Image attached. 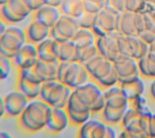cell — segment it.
<instances>
[{
	"label": "cell",
	"mask_w": 155,
	"mask_h": 138,
	"mask_svg": "<svg viewBox=\"0 0 155 138\" xmlns=\"http://www.w3.org/2000/svg\"><path fill=\"white\" fill-rule=\"evenodd\" d=\"M12 68L13 66L11 59L0 54V81H3L9 76Z\"/></svg>",
	"instance_id": "obj_34"
},
{
	"label": "cell",
	"mask_w": 155,
	"mask_h": 138,
	"mask_svg": "<svg viewBox=\"0 0 155 138\" xmlns=\"http://www.w3.org/2000/svg\"><path fill=\"white\" fill-rule=\"evenodd\" d=\"M150 50H151V51H154L155 52V43L153 44V45L150 46Z\"/></svg>",
	"instance_id": "obj_51"
},
{
	"label": "cell",
	"mask_w": 155,
	"mask_h": 138,
	"mask_svg": "<svg viewBox=\"0 0 155 138\" xmlns=\"http://www.w3.org/2000/svg\"><path fill=\"white\" fill-rule=\"evenodd\" d=\"M129 42V51H130V56L134 59L139 60L145 56L147 53L150 51V46L148 44L140 39L137 36H127Z\"/></svg>",
	"instance_id": "obj_23"
},
{
	"label": "cell",
	"mask_w": 155,
	"mask_h": 138,
	"mask_svg": "<svg viewBox=\"0 0 155 138\" xmlns=\"http://www.w3.org/2000/svg\"><path fill=\"white\" fill-rule=\"evenodd\" d=\"M118 46L120 53L122 56H130V51H129V42L128 37L124 35H120L118 37ZM131 57V56H130Z\"/></svg>",
	"instance_id": "obj_37"
},
{
	"label": "cell",
	"mask_w": 155,
	"mask_h": 138,
	"mask_svg": "<svg viewBox=\"0 0 155 138\" xmlns=\"http://www.w3.org/2000/svg\"><path fill=\"white\" fill-rule=\"evenodd\" d=\"M152 5H154V6H155V3H154V4H152Z\"/></svg>",
	"instance_id": "obj_54"
},
{
	"label": "cell",
	"mask_w": 155,
	"mask_h": 138,
	"mask_svg": "<svg viewBox=\"0 0 155 138\" xmlns=\"http://www.w3.org/2000/svg\"><path fill=\"white\" fill-rule=\"evenodd\" d=\"M38 51V58L39 60L47 61V62H54V61H59L57 59L56 54H55L54 49V39L51 37L46 39L45 41L41 42L37 45Z\"/></svg>",
	"instance_id": "obj_28"
},
{
	"label": "cell",
	"mask_w": 155,
	"mask_h": 138,
	"mask_svg": "<svg viewBox=\"0 0 155 138\" xmlns=\"http://www.w3.org/2000/svg\"><path fill=\"white\" fill-rule=\"evenodd\" d=\"M65 110L68 114L70 124L78 127L88 121L91 116V112L88 110V108L73 93V90Z\"/></svg>",
	"instance_id": "obj_11"
},
{
	"label": "cell",
	"mask_w": 155,
	"mask_h": 138,
	"mask_svg": "<svg viewBox=\"0 0 155 138\" xmlns=\"http://www.w3.org/2000/svg\"><path fill=\"white\" fill-rule=\"evenodd\" d=\"M73 93L92 113H101L104 107V90L96 82L88 81L84 86L73 89Z\"/></svg>",
	"instance_id": "obj_6"
},
{
	"label": "cell",
	"mask_w": 155,
	"mask_h": 138,
	"mask_svg": "<svg viewBox=\"0 0 155 138\" xmlns=\"http://www.w3.org/2000/svg\"><path fill=\"white\" fill-rule=\"evenodd\" d=\"M83 1H84V10H85L86 12H90V13L97 14L102 8L106 6V5L98 3V2L86 1V0H83Z\"/></svg>",
	"instance_id": "obj_38"
},
{
	"label": "cell",
	"mask_w": 155,
	"mask_h": 138,
	"mask_svg": "<svg viewBox=\"0 0 155 138\" xmlns=\"http://www.w3.org/2000/svg\"><path fill=\"white\" fill-rule=\"evenodd\" d=\"M77 138H118L115 128L101 120L89 119L79 127Z\"/></svg>",
	"instance_id": "obj_10"
},
{
	"label": "cell",
	"mask_w": 155,
	"mask_h": 138,
	"mask_svg": "<svg viewBox=\"0 0 155 138\" xmlns=\"http://www.w3.org/2000/svg\"><path fill=\"white\" fill-rule=\"evenodd\" d=\"M135 15L136 13L130 12V11H125V12L121 13L119 32L122 35L124 36H137L138 35Z\"/></svg>",
	"instance_id": "obj_25"
},
{
	"label": "cell",
	"mask_w": 155,
	"mask_h": 138,
	"mask_svg": "<svg viewBox=\"0 0 155 138\" xmlns=\"http://www.w3.org/2000/svg\"><path fill=\"white\" fill-rule=\"evenodd\" d=\"M77 22L79 28L81 29H89V30H92L93 26L95 25V22H96V14L94 13H90V12H84L81 14V15L78 17Z\"/></svg>",
	"instance_id": "obj_32"
},
{
	"label": "cell",
	"mask_w": 155,
	"mask_h": 138,
	"mask_svg": "<svg viewBox=\"0 0 155 138\" xmlns=\"http://www.w3.org/2000/svg\"><path fill=\"white\" fill-rule=\"evenodd\" d=\"M79 30L77 19L67 15H61L58 22L51 28L50 37L56 41L72 40L76 32Z\"/></svg>",
	"instance_id": "obj_13"
},
{
	"label": "cell",
	"mask_w": 155,
	"mask_h": 138,
	"mask_svg": "<svg viewBox=\"0 0 155 138\" xmlns=\"http://www.w3.org/2000/svg\"><path fill=\"white\" fill-rule=\"evenodd\" d=\"M147 0H125L126 11L130 12H143L147 7Z\"/></svg>",
	"instance_id": "obj_33"
},
{
	"label": "cell",
	"mask_w": 155,
	"mask_h": 138,
	"mask_svg": "<svg viewBox=\"0 0 155 138\" xmlns=\"http://www.w3.org/2000/svg\"><path fill=\"white\" fill-rule=\"evenodd\" d=\"M7 1H8V0H0V6H1L2 4H4L5 2H7Z\"/></svg>",
	"instance_id": "obj_52"
},
{
	"label": "cell",
	"mask_w": 155,
	"mask_h": 138,
	"mask_svg": "<svg viewBox=\"0 0 155 138\" xmlns=\"http://www.w3.org/2000/svg\"><path fill=\"white\" fill-rule=\"evenodd\" d=\"M52 108L42 99H31L16 118V128L23 134L31 135L45 130Z\"/></svg>",
	"instance_id": "obj_1"
},
{
	"label": "cell",
	"mask_w": 155,
	"mask_h": 138,
	"mask_svg": "<svg viewBox=\"0 0 155 138\" xmlns=\"http://www.w3.org/2000/svg\"><path fill=\"white\" fill-rule=\"evenodd\" d=\"M130 107L136 109L139 112H144L146 110H149L147 101H146V99L143 96H138V98L130 101Z\"/></svg>",
	"instance_id": "obj_36"
},
{
	"label": "cell",
	"mask_w": 155,
	"mask_h": 138,
	"mask_svg": "<svg viewBox=\"0 0 155 138\" xmlns=\"http://www.w3.org/2000/svg\"><path fill=\"white\" fill-rule=\"evenodd\" d=\"M54 49L56 57L59 61H66V62L77 61L78 48L72 40H54Z\"/></svg>",
	"instance_id": "obj_19"
},
{
	"label": "cell",
	"mask_w": 155,
	"mask_h": 138,
	"mask_svg": "<svg viewBox=\"0 0 155 138\" xmlns=\"http://www.w3.org/2000/svg\"><path fill=\"white\" fill-rule=\"evenodd\" d=\"M90 78H92L101 87H110L118 84L115 63L106 59L101 55L93 58L85 65Z\"/></svg>",
	"instance_id": "obj_2"
},
{
	"label": "cell",
	"mask_w": 155,
	"mask_h": 138,
	"mask_svg": "<svg viewBox=\"0 0 155 138\" xmlns=\"http://www.w3.org/2000/svg\"><path fill=\"white\" fill-rule=\"evenodd\" d=\"M114 63H115L119 84L130 81L140 76L138 60L134 59L133 57L121 56Z\"/></svg>",
	"instance_id": "obj_15"
},
{
	"label": "cell",
	"mask_w": 155,
	"mask_h": 138,
	"mask_svg": "<svg viewBox=\"0 0 155 138\" xmlns=\"http://www.w3.org/2000/svg\"><path fill=\"white\" fill-rule=\"evenodd\" d=\"M135 20H136V28L138 31V34L140 32L146 29V22H145V16L144 12H137L135 15Z\"/></svg>",
	"instance_id": "obj_43"
},
{
	"label": "cell",
	"mask_w": 155,
	"mask_h": 138,
	"mask_svg": "<svg viewBox=\"0 0 155 138\" xmlns=\"http://www.w3.org/2000/svg\"><path fill=\"white\" fill-rule=\"evenodd\" d=\"M64 0H44V3L47 5H51V6L55 7H60V5L62 4Z\"/></svg>",
	"instance_id": "obj_45"
},
{
	"label": "cell",
	"mask_w": 155,
	"mask_h": 138,
	"mask_svg": "<svg viewBox=\"0 0 155 138\" xmlns=\"http://www.w3.org/2000/svg\"><path fill=\"white\" fill-rule=\"evenodd\" d=\"M127 110H124V109H113L104 106L101 111L102 121L112 126L121 124L123 117H124Z\"/></svg>",
	"instance_id": "obj_30"
},
{
	"label": "cell",
	"mask_w": 155,
	"mask_h": 138,
	"mask_svg": "<svg viewBox=\"0 0 155 138\" xmlns=\"http://www.w3.org/2000/svg\"><path fill=\"white\" fill-rule=\"evenodd\" d=\"M120 86L129 101H132L138 96H141L145 93V83L140 76L130 81L120 83Z\"/></svg>",
	"instance_id": "obj_22"
},
{
	"label": "cell",
	"mask_w": 155,
	"mask_h": 138,
	"mask_svg": "<svg viewBox=\"0 0 155 138\" xmlns=\"http://www.w3.org/2000/svg\"><path fill=\"white\" fill-rule=\"evenodd\" d=\"M38 60L39 58H38L37 46L31 43H25L11 61L13 68H15L18 72L30 68Z\"/></svg>",
	"instance_id": "obj_16"
},
{
	"label": "cell",
	"mask_w": 155,
	"mask_h": 138,
	"mask_svg": "<svg viewBox=\"0 0 155 138\" xmlns=\"http://www.w3.org/2000/svg\"><path fill=\"white\" fill-rule=\"evenodd\" d=\"M120 19H121V13L119 11L109 6H104L96 14V22L92 32L97 38L118 32Z\"/></svg>",
	"instance_id": "obj_8"
},
{
	"label": "cell",
	"mask_w": 155,
	"mask_h": 138,
	"mask_svg": "<svg viewBox=\"0 0 155 138\" xmlns=\"http://www.w3.org/2000/svg\"><path fill=\"white\" fill-rule=\"evenodd\" d=\"M97 37L95 36L92 30L89 29H81L76 32V34L73 37L72 41L75 43L77 48H83L90 45H95Z\"/></svg>",
	"instance_id": "obj_29"
},
{
	"label": "cell",
	"mask_w": 155,
	"mask_h": 138,
	"mask_svg": "<svg viewBox=\"0 0 155 138\" xmlns=\"http://www.w3.org/2000/svg\"><path fill=\"white\" fill-rule=\"evenodd\" d=\"M70 124L69 117L63 108H52L45 130L52 134H58L64 131Z\"/></svg>",
	"instance_id": "obj_17"
},
{
	"label": "cell",
	"mask_w": 155,
	"mask_h": 138,
	"mask_svg": "<svg viewBox=\"0 0 155 138\" xmlns=\"http://www.w3.org/2000/svg\"><path fill=\"white\" fill-rule=\"evenodd\" d=\"M41 89H42V83H38L31 79L27 78L19 73H17L15 89L22 93L27 98L31 101V99H39Z\"/></svg>",
	"instance_id": "obj_21"
},
{
	"label": "cell",
	"mask_w": 155,
	"mask_h": 138,
	"mask_svg": "<svg viewBox=\"0 0 155 138\" xmlns=\"http://www.w3.org/2000/svg\"><path fill=\"white\" fill-rule=\"evenodd\" d=\"M0 138H12V136L5 131H0Z\"/></svg>",
	"instance_id": "obj_49"
},
{
	"label": "cell",
	"mask_w": 155,
	"mask_h": 138,
	"mask_svg": "<svg viewBox=\"0 0 155 138\" xmlns=\"http://www.w3.org/2000/svg\"><path fill=\"white\" fill-rule=\"evenodd\" d=\"M149 95H150L151 99L155 102V78L152 79L150 86H149Z\"/></svg>",
	"instance_id": "obj_46"
},
{
	"label": "cell",
	"mask_w": 155,
	"mask_h": 138,
	"mask_svg": "<svg viewBox=\"0 0 155 138\" xmlns=\"http://www.w3.org/2000/svg\"><path fill=\"white\" fill-rule=\"evenodd\" d=\"M22 2L27 5L28 8L31 11V12H35V11L39 9L40 7H42L43 5H45L44 0H22Z\"/></svg>",
	"instance_id": "obj_42"
},
{
	"label": "cell",
	"mask_w": 155,
	"mask_h": 138,
	"mask_svg": "<svg viewBox=\"0 0 155 138\" xmlns=\"http://www.w3.org/2000/svg\"><path fill=\"white\" fill-rule=\"evenodd\" d=\"M25 33L27 43L34 44L37 46L38 44L50 38L51 29L43 25L42 22L33 19L25 29Z\"/></svg>",
	"instance_id": "obj_18"
},
{
	"label": "cell",
	"mask_w": 155,
	"mask_h": 138,
	"mask_svg": "<svg viewBox=\"0 0 155 138\" xmlns=\"http://www.w3.org/2000/svg\"><path fill=\"white\" fill-rule=\"evenodd\" d=\"M86 1H93V2H98V3H101L104 5H106L107 0H86Z\"/></svg>",
	"instance_id": "obj_50"
},
{
	"label": "cell",
	"mask_w": 155,
	"mask_h": 138,
	"mask_svg": "<svg viewBox=\"0 0 155 138\" xmlns=\"http://www.w3.org/2000/svg\"><path fill=\"white\" fill-rule=\"evenodd\" d=\"M148 135L150 138H155V114H152L150 124H149Z\"/></svg>",
	"instance_id": "obj_44"
},
{
	"label": "cell",
	"mask_w": 155,
	"mask_h": 138,
	"mask_svg": "<svg viewBox=\"0 0 155 138\" xmlns=\"http://www.w3.org/2000/svg\"><path fill=\"white\" fill-rule=\"evenodd\" d=\"M106 6L113 8V9L119 11L120 13H123L126 11L125 0H107Z\"/></svg>",
	"instance_id": "obj_41"
},
{
	"label": "cell",
	"mask_w": 155,
	"mask_h": 138,
	"mask_svg": "<svg viewBox=\"0 0 155 138\" xmlns=\"http://www.w3.org/2000/svg\"><path fill=\"white\" fill-rule=\"evenodd\" d=\"M57 80L61 81L73 90L90 81V75L85 65L80 62L60 61L58 65Z\"/></svg>",
	"instance_id": "obj_3"
},
{
	"label": "cell",
	"mask_w": 155,
	"mask_h": 138,
	"mask_svg": "<svg viewBox=\"0 0 155 138\" xmlns=\"http://www.w3.org/2000/svg\"><path fill=\"white\" fill-rule=\"evenodd\" d=\"M120 35L121 33L118 31L96 39L95 45L101 56L112 62H115L122 56L118 46V37Z\"/></svg>",
	"instance_id": "obj_12"
},
{
	"label": "cell",
	"mask_w": 155,
	"mask_h": 138,
	"mask_svg": "<svg viewBox=\"0 0 155 138\" xmlns=\"http://www.w3.org/2000/svg\"><path fill=\"white\" fill-rule=\"evenodd\" d=\"M59 9L63 15L78 19L84 11L83 0H64Z\"/></svg>",
	"instance_id": "obj_27"
},
{
	"label": "cell",
	"mask_w": 155,
	"mask_h": 138,
	"mask_svg": "<svg viewBox=\"0 0 155 138\" xmlns=\"http://www.w3.org/2000/svg\"><path fill=\"white\" fill-rule=\"evenodd\" d=\"M34 17L33 19L38 20V22H42L48 28H53L55 23L58 22L60 16L62 15L59 7L51 6V5H43L39 9L33 12Z\"/></svg>",
	"instance_id": "obj_20"
},
{
	"label": "cell",
	"mask_w": 155,
	"mask_h": 138,
	"mask_svg": "<svg viewBox=\"0 0 155 138\" xmlns=\"http://www.w3.org/2000/svg\"><path fill=\"white\" fill-rule=\"evenodd\" d=\"M33 13L22 0H8L0 6V19L7 25L21 22Z\"/></svg>",
	"instance_id": "obj_9"
},
{
	"label": "cell",
	"mask_w": 155,
	"mask_h": 138,
	"mask_svg": "<svg viewBox=\"0 0 155 138\" xmlns=\"http://www.w3.org/2000/svg\"><path fill=\"white\" fill-rule=\"evenodd\" d=\"M140 117H141V112L132 107H129L121 122L123 129L128 131H143L140 127Z\"/></svg>",
	"instance_id": "obj_24"
},
{
	"label": "cell",
	"mask_w": 155,
	"mask_h": 138,
	"mask_svg": "<svg viewBox=\"0 0 155 138\" xmlns=\"http://www.w3.org/2000/svg\"><path fill=\"white\" fill-rule=\"evenodd\" d=\"M148 3H151V4H154L155 3V0H147Z\"/></svg>",
	"instance_id": "obj_53"
},
{
	"label": "cell",
	"mask_w": 155,
	"mask_h": 138,
	"mask_svg": "<svg viewBox=\"0 0 155 138\" xmlns=\"http://www.w3.org/2000/svg\"><path fill=\"white\" fill-rule=\"evenodd\" d=\"M118 138H150L148 134H146L143 131H128L123 130L119 134Z\"/></svg>",
	"instance_id": "obj_39"
},
{
	"label": "cell",
	"mask_w": 155,
	"mask_h": 138,
	"mask_svg": "<svg viewBox=\"0 0 155 138\" xmlns=\"http://www.w3.org/2000/svg\"><path fill=\"white\" fill-rule=\"evenodd\" d=\"M98 50L96 48V45H90L83 48H78L77 53V62H80L83 65H86L89 61H91L93 58L98 56Z\"/></svg>",
	"instance_id": "obj_31"
},
{
	"label": "cell",
	"mask_w": 155,
	"mask_h": 138,
	"mask_svg": "<svg viewBox=\"0 0 155 138\" xmlns=\"http://www.w3.org/2000/svg\"><path fill=\"white\" fill-rule=\"evenodd\" d=\"M72 89L61 81L51 80L44 82L41 89L39 99L45 102L51 108H66Z\"/></svg>",
	"instance_id": "obj_4"
},
{
	"label": "cell",
	"mask_w": 155,
	"mask_h": 138,
	"mask_svg": "<svg viewBox=\"0 0 155 138\" xmlns=\"http://www.w3.org/2000/svg\"><path fill=\"white\" fill-rule=\"evenodd\" d=\"M27 43L25 29L15 25H7L0 38V54L12 60L19 49Z\"/></svg>",
	"instance_id": "obj_5"
},
{
	"label": "cell",
	"mask_w": 155,
	"mask_h": 138,
	"mask_svg": "<svg viewBox=\"0 0 155 138\" xmlns=\"http://www.w3.org/2000/svg\"><path fill=\"white\" fill-rule=\"evenodd\" d=\"M138 37L141 39L143 42H145L146 44H148L149 46L153 45L155 43V33L150 30H143L142 32H140L138 34Z\"/></svg>",
	"instance_id": "obj_40"
},
{
	"label": "cell",
	"mask_w": 155,
	"mask_h": 138,
	"mask_svg": "<svg viewBox=\"0 0 155 138\" xmlns=\"http://www.w3.org/2000/svg\"><path fill=\"white\" fill-rule=\"evenodd\" d=\"M140 76L155 78V52L149 51L144 57L138 60Z\"/></svg>",
	"instance_id": "obj_26"
},
{
	"label": "cell",
	"mask_w": 155,
	"mask_h": 138,
	"mask_svg": "<svg viewBox=\"0 0 155 138\" xmlns=\"http://www.w3.org/2000/svg\"><path fill=\"white\" fill-rule=\"evenodd\" d=\"M3 101L5 110L4 118L6 119H16L30 103V99L17 89H14L3 96Z\"/></svg>",
	"instance_id": "obj_14"
},
{
	"label": "cell",
	"mask_w": 155,
	"mask_h": 138,
	"mask_svg": "<svg viewBox=\"0 0 155 138\" xmlns=\"http://www.w3.org/2000/svg\"><path fill=\"white\" fill-rule=\"evenodd\" d=\"M60 61H54V62H47V61L38 60L33 66L28 69L21 70L17 73L25 76L38 83H44L47 81H51L57 79L58 65Z\"/></svg>",
	"instance_id": "obj_7"
},
{
	"label": "cell",
	"mask_w": 155,
	"mask_h": 138,
	"mask_svg": "<svg viewBox=\"0 0 155 138\" xmlns=\"http://www.w3.org/2000/svg\"><path fill=\"white\" fill-rule=\"evenodd\" d=\"M143 12L145 16L146 29L155 33V6L151 3H148L147 7Z\"/></svg>",
	"instance_id": "obj_35"
},
{
	"label": "cell",
	"mask_w": 155,
	"mask_h": 138,
	"mask_svg": "<svg viewBox=\"0 0 155 138\" xmlns=\"http://www.w3.org/2000/svg\"><path fill=\"white\" fill-rule=\"evenodd\" d=\"M4 101H3V96H0V118H4Z\"/></svg>",
	"instance_id": "obj_47"
},
{
	"label": "cell",
	"mask_w": 155,
	"mask_h": 138,
	"mask_svg": "<svg viewBox=\"0 0 155 138\" xmlns=\"http://www.w3.org/2000/svg\"><path fill=\"white\" fill-rule=\"evenodd\" d=\"M7 28V25L5 23L3 20L0 19V38H1V36L3 35V33L5 32V30H6Z\"/></svg>",
	"instance_id": "obj_48"
}]
</instances>
